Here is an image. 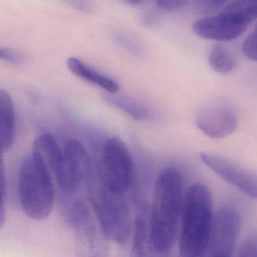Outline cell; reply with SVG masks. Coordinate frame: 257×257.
<instances>
[{
  "instance_id": "cell-20",
  "label": "cell",
  "mask_w": 257,
  "mask_h": 257,
  "mask_svg": "<svg viewBox=\"0 0 257 257\" xmlns=\"http://www.w3.org/2000/svg\"><path fill=\"white\" fill-rule=\"evenodd\" d=\"M242 50L248 59L257 61V34H249L242 45Z\"/></svg>"
},
{
  "instance_id": "cell-11",
  "label": "cell",
  "mask_w": 257,
  "mask_h": 257,
  "mask_svg": "<svg viewBox=\"0 0 257 257\" xmlns=\"http://www.w3.org/2000/svg\"><path fill=\"white\" fill-rule=\"evenodd\" d=\"M76 230V246L78 255H101L105 249V236L102 237L94 223L89 210L75 218L70 223ZM107 239V238H106Z\"/></svg>"
},
{
  "instance_id": "cell-4",
  "label": "cell",
  "mask_w": 257,
  "mask_h": 257,
  "mask_svg": "<svg viewBox=\"0 0 257 257\" xmlns=\"http://www.w3.org/2000/svg\"><path fill=\"white\" fill-rule=\"evenodd\" d=\"M90 192L93 208L106 238L119 244L127 243L132 222L124 195L111 192L101 181L93 185Z\"/></svg>"
},
{
  "instance_id": "cell-22",
  "label": "cell",
  "mask_w": 257,
  "mask_h": 257,
  "mask_svg": "<svg viewBox=\"0 0 257 257\" xmlns=\"http://www.w3.org/2000/svg\"><path fill=\"white\" fill-rule=\"evenodd\" d=\"M0 59L13 65H19L24 62L23 57L20 54L11 49L4 48L0 49Z\"/></svg>"
},
{
  "instance_id": "cell-3",
  "label": "cell",
  "mask_w": 257,
  "mask_h": 257,
  "mask_svg": "<svg viewBox=\"0 0 257 257\" xmlns=\"http://www.w3.org/2000/svg\"><path fill=\"white\" fill-rule=\"evenodd\" d=\"M19 196L27 216L44 219L52 212L54 204L52 176L39 165L32 156L24 159L19 175Z\"/></svg>"
},
{
  "instance_id": "cell-10",
  "label": "cell",
  "mask_w": 257,
  "mask_h": 257,
  "mask_svg": "<svg viewBox=\"0 0 257 257\" xmlns=\"http://www.w3.org/2000/svg\"><path fill=\"white\" fill-rule=\"evenodd\" d=\"M195 124L206 136L221 139L235 132L237 119L229 106L217 105L201 111L195 118Z\"/></svg>"
},
{
  "instance_id": "cell-25",
  "label": "cell",
  "mask_w": 257,
  "mask_h": 257,
  "mask_svg": "<svg viewBox=\"0 0 257 257\" xmlns=\"http://www.w3.org/2000/svg\"><path fill=\"white\" fill-rule=\"evenodd\" d=\"M254 32L256 33V34H257V24H256V27H255V31H254Z\"/></svg>"
},
{
  "instance_id": "cell-24",
  "label": "cell",
  "mask_w": 257,
  "mask_h": 257,
  "mask_svg": "<svg viewBox=\"0 0 257 257\" xmlns=\"http://www.w3.org/2000/svg\"><path fill=\"white\" fill-rule=\"evenodd\" d=\"M126 4L132 6H141L145 4L147 0H123Z\"/></svg>"
},
{
  "instance_id": "cell-16",
  "label": "cell",
  "mask_w": 257,
  "mask_h": 257,
  "mask_svg": "<svg viewBox=\"0 0 257 257\" xmlns=\"http://www.w3.org/2000/svg\"><path fill=\"white\" fill-rule=\"evenodd\" d=\"M104 99L108 103L124 111L135 119L147 121L152 118L151 113L147 107L128 97L117 95L116 93H108L104 95Z\"/></svg>"
},
{
  "instance_id": "cell-5",
  "label": "cell",
  "mask_w": 257,
  "mask_h": 257,
  "mask_svg": "<svg viewBox=\"0 0 257 257\" xmlns=\"http://www.w3.org/2000/svg\"><path fill=\"white\" fill-rule=\"evenodd\" d=\"M132 154L120 138L106 140L102 152L100 180L111 192L124 195L130 189L133 178Z\"/></svg>"
},
{
  "instance_id": "cell-23",
  "label": "cell",
  "mask_w": 257,
  "mask_h": 257,
  "mask_svg": "<svg viewBox=\"0 0 257 257\" xmlns=\"http://www.w3.org/2000/svg\"><path fill=\"white\" fill-rule=\"evenodd\" d=\"M7 183H6L5 171L3 159L0 165V195H1V207L5 208V198L7 197Z\"/></svg>"
},
{
  "instance_id": "cell-17",
  "label": "cell",
  "mask_w": 257,
  "mask_h": 257,
  "mask_svg": "<svg viewBox=\"0 0 257 257\" xmlns=\"http://www.w3.org/2000/svg\"><path fill=\"white\" fill-rule=\"evenodd\" d=\"M208 62L214 71L222 74L231 73L235 67L234 58L222 45H216L212 48L208 55Z\"/></svg>"
},
{
  "instance_id": "cell-7",
  "label": "cell",
  "mask_w": 257,
  "mask_h": 257,
  "mask_svg": "<svg viewBox=\"0 0 257 257\" xmlns=\"http://www.w3.org/2000/svg\"><path fill=\"white\" fill-rule=\"evenodd\" d=\"M251 23L250 20L241 14L222 9L219 14L195 21L192 31L205 40L228 42L243 35Z\"/></svg>"
},
{
  "instance_id": "cell-12",
  "label": "cell",
  "mask_w": 257,
  "mask_h": 257,
  "mask_svg": "<svg viewBox=\"0 0 257 257\" xmlns=\"http://www.w3.org/2000/svg\"><path fill=\"white\" fill-rule=\"evenodd\" d=\"M31 155L39 165L54 176L62 162L64 153H61L53 135L45 133L34 141Z\"/></svg>"
},
{
  "instance_id": "cell-18",
  "label": "cell",
  "mask_w": 257,
  "mask_h": 257,
  "mask_svg": "<svg viewBox=\"0 0 257 257\" xmlns=\"http://www.w3.org/2000/svg\"><path fill=\"white\" fill-rule=\"evenodd\" d=\"M232 0H195L197 11L201 14H210L224 8Z\"/></svg>"
},
{
  "instance_id": "cell-2",
  "label": "cell",
  "mask_w": 257,
  "mask_h": 257,
  "mask_svg": "<svg viewBox=\"0 0 257 257\" xmlns=\"http://www.w3.org/2000/svg\"><path fill=\"white\" fill-rule=\"evenodd\" d=\"M213 216L210 190L203 184L192 185L183 198L179 238L181 256L206 255Z\"/></svg>"
},
{
  "instance_id": "cell-8",
  "label": "cell",
  "mask_w": 257,
  "mask_h": 257,
  "mask_svg": "<svg viewBox=\"0 0 257 257\" xmlns=\"http://www.w3.org/2000/svg\"><path fill=\"white\" fill-rule=\"evenodd\" d=\"M240 230L238 212L231 207L219 209L213 216L206 255L231 256L235 249Z\"/></svg>"
},
{
  "instance_id": "cell-21",
  "label": "cell",
  "mask_w": 257,
  "mask_h": 257,
  "mask_svg": "<svg viewBox=\"0 0 257 257\" xmlns=\"http://www.w3.org/2000/svg\"><path fill=\"white\" fill-rule=\"evenodd\" d=\"M156 4L162 11L176 13L186 8L189 0H156Z\"/></svg>"
},
{
  "instance_id": "cell-9",
  "label": "cell",
  "mask_w": 257,
  "mask_h": 257,
  "mask_svg": "<svg viewBox=\"0 0 257 257\" xmlns=\"http://www.w3.org/2000/svg\"><path fill=\"white\" fill-rule=\"evenodd\" d=\"M201 162L231 186L257 199V174L225 158L208 153L200 154Z\"/></svg>"
},
{
  "instance_id": "cell-15",
  "label": "cell",
  "mask_w": 257,
  "mask_h": 257,
  "mask_svg": "<svg viewBox=\"0 0 257 257\" xmlns=\"http://www.w3.org/2000/svg\"><path fill=\"white\" fill-rule=\"evenodd\" d=\"M67 67L78 77L103 88L107 93L115 94L119 90L118 84L115 80L102 74L75 57L67 60Z\"/></svg>"
},
{
  "instance_id": "cell-14",
  "label": "cell",
  "mask_w": 257,
  "mask_h": 257,
  "mask_svg": "<svg viewBox=\"0 0 257 257\" xmlns=\"http://www.w3.org/2000/svg\"><path fill=\"white\" fill-rule=\"evenodd\" d=\"M153 248L152 240L151 219L147 207H141L137 213L135 221V234L132 247V256H144L148 255Z\"/></svg>"
},
{
  "instance_id": "cell-19",
  "label": "cell",
  "mask_w": 257,
  "mask_h": 257,
  "mask_svg": "<svg viewBox=\"0 0 257 257\" xmlns=\"http://www.w3.org/2000/svg\"><path fill=\"white\" fill-rule=\"evenodd\" d=\"M239 256L257 257V233L245 239L239 250Z\"/></svg>"
},
{
  "instance_id": "cell-13",
  "label": "cell",
  "mask_w": 257,
  "mask_h": 257,
  "mask_svg": "<svg viewBox=\"0 0 257 257\" xmlns=\"http://www.w3.org/2000/svg\"><path fill=\"white\" fill-rule=\"evenodd\" d=\"M16 133V112L10 94L0 90V147L2 153L11 149Z\"/></svg>"
},
{
  "instance_id": "cell-6",
  "label": "cell",
  "mask_w": 257,
  "mask_h": 257,
  "mask_svg": "<svg viewBox=\"0 0 257 257\" xmlns=\"http://www.w3.org/2000/svg\"><path fill=\"white\" fill-rule=\"evenodd\" d=\"M63 153L62 162L54 177L63 192L74 193L81 185L91 180V157L84 146L74 140L66 144Z\"/></svg>"
},
{
  "instance_id": "cell-1",
  "label": "cell",
  "mask_w": 257,
  "mask_h": 257,
  "mask_svg": "<svg viewBox=\"0 0 257 257\" xmlns=\"http://www.w3.org/2000/svg\"><path fill=\"white\" fill-rule=\"evenodd\" d=\"M183 177L178 170L167 168L158 177L150 212L153 249L169 252L177 240L183 209Z\"/></svg>"
}]
</instances>
